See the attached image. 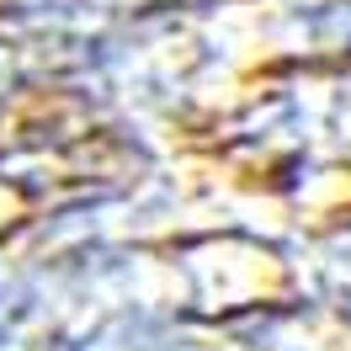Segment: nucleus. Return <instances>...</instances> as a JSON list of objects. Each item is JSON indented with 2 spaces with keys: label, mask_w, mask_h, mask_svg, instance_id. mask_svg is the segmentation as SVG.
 I'll return each instance as SVG.
<instances>
[{
  "label": "nucleus",
  "mask_w": 351,
  "mask_h": 351,
  "mask_svg": "<svg viewBox=\"0 0 351 351\" xmlns=\"http://www.w3.org/2000/svg\"><path fill=\"white\" fill-rule=\"evenodd\" d=\"M208 160L314 223L351 202V69H261L208 128Z\"/></svg>",
  "instance_id": "nucleus-1"
},
{
  "label": "nucleus",
  "mask_w": 351,
  "mask_h": 351,
  "mask_svg": "<svg viewBox=\"0 0 351 351\" xmlns=\"http://www.w3.org/2000/svg\"><path fill=\"white\" fill-rule=\"evenodd\" d=\"M287 282L351 351V202L287 234Z\"/></svg>",
  "instance_id": "nucleus-3"
},
{
  "label": "nucleus",
  "mask_w": 351,
  "mask_h": 351,
  "mask_svg": "<svg viewBox=\"0 0 351 351\" xmlns=\"http://www.w3.org/2000/svg\"><path fill=\"white\" fill-rule=\"evenodd\" d=\"M27 208H22V197H16V192H11V186H5V176H0V234H5V229H11V223L22 219Z\"/></svg>",
  "instance_id": "nucleus-4"
},
{
  "label": "nucleus",
  "mask_w": 351,
  "mask_h": 351,
  "mask_svg": "<svg viewBox=\"0 0 351 351\" xmlns=\"http://www.w3.org/2000/svg\"><path fill=\"white\" fill-rule=\"evenodd\" d=\"M261 69H351V0H245Z\"/></svg>",
  "instance_id": "nucleus-2"
}]
</instances>
